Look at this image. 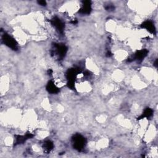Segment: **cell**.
I'll return each mask as SVG.
<instances>
[{
    "label": "cell",
    "instance_id": "obj_12",
    "mask_svg": "<svg viewBox=\"0 0 158 158\" xmlns=\"http://www.w3.org/2000/svg\"><path fill=\"white\" fill-rule=\"evenodd\" d=\"M43 148H44L46 153H48L53 149L54 145L52 141H51L50 140H47L44 143V145H43Z\"/></svg>",
    "mask_w": 158,
    "mask_h": 158
},
{
    "label": "cell",
    "instance_id": "obj_9",
    "mask_svg": "<svg viewBox=\"0 0 158 158\" xmlns=\"http://www.w3.org/2000/svg\"><path fill=\"white\" fill-rule=\"evenodd\" d=\"M141 27L143 28H145L150 33L155 35L156 34V28L154 25V24L153 22L150 21H147L143 22L141 25Z\"/></svg>",
    "mask_w": 158,
    "mask_h": 158
},
{
    "label": "cell",
    "instance_id": "obj_8",
    "mask_svg": "<svg viewBox=\"0 0 158 158\" xmlns=\"http://www.w3.org/2000/svg\"><path fill=\"white\" fill-rule=\"evenodd\" d=\"M82 7L79 11V12L82 14H89L92 11V3L90 1H83Z\"/></svg>",
    "mask_w": 158,
    "mask_h": 158
},
{
    "label": "cell",
    "instance_id": "obj_19",
    "mask_svg": "<svg viewBox=\"0 0 158 158\" xmlns=\"http://www.w3.org/2000/svg\"><path fill=\"white\" fill-rule=\"evenodd\" d=\"M71 23H72V24H76L77 23V21L76 20H74V21H72Z\"/></svg>",
    "mask_w": 158,
    "mask_h": 158
},
{
    "label": "cell",
    "instance_id": "obj_14",
    "mask_svg": "<svg viewBox=\"0 0 158 158\" xmlns=\"http://www.w3.org/2000/svg\"><path fill=\"white\" fill-rule=\"evenodd\" d=\"M105 9L107 11H110V10H114V6L112 5H108L105 6Z\"/></svg>",
    "mask_w": 158,
    "mask_h": 158
},
{
    "label": "cell",
    "instance_id": "obj_17",
    "mask_svg": "<svg viewBox=\"0 0 158 158\" xmlns=\"http://www.w3.org/2000/svg\"><path fill=\"white\" fill-rule=\"evenodd\" d=\"M52 73H53V70H51V69H49L48 70V75H51L52 74Z\"/></svg>",
    "mask_w": 158,
    "mask_h": 158
},
{
    "label": "cell",
    "instance_id": "obj_10",
    "mask_svg": "<svg viewBox=\"0 0 158 158\" xmlns=\"http://www.w3.org/2000/svg\"><path fill=\"white\" fill-rule=\"evenodd\" d=\"M47 90L50 93H57L60 92V89L57 88L53 81H50L47 85Z\"/></svg>",
    "mask_w": 158,
    "mask_h": 158
},
{
    "label": "cell",
    "instance_id": "obj_11",
    "mask_svg": "<svg viewBox=\"0 0 158 158\" xmlns=\"http://www.w3.org/2000/svg\"><path fill=\"white\" fill-rule=\"evenodd\" d=\"M153 111L148 108L147 109H145V110L144 111V112H143V114L141 115V116L138 118V120H141V119H144V118H150L152 116H153Z\"/></svg>",
    "mask_w": 158,
    "mask_h": 158
},
{
    "label": "cell",
    "instance_id": "obj_13",
    "mask_svg": "<svg viewBox=\"0 0 158 158\" xmlns=\"http://www.w3.org/2000/svg\"><path fill=\"white\" fill-rule=\"evenodd\" d=\"M68 87L70 88V89H74L75 86H74V82H68L67 83Z\"/></svg>",
    "mask_w": 158,
    "mask_h": 158
},
{
    "label": "cell",
    "instance_id": "obj_2",
    "mask_svg": "<svg viewBox=\"0 0 158 158\" xmlns=\"http://www.w3.org/2000/svg\"><path fill=\"white\" fill-rule=\"evenodd\" d=\"M2 40L7 47L12 50L14 51H17L18 50V44L17 41L9 35L5 33L2 37Z\"/></svg>",
    "mask_w": 158,
    "mask_h": 158
},
{
    "label": "cell",
    "instance_id": "obj_16",
    "mask_svg": "<svg viewBox=\"0 0 158 158\" xmlns=\"http://www.w3.org/2000/svg\"><path fill=\"white\" fill-rule=\"evenodd\" d=\"M112 55V53H111V51H108L107 53H106V56H107V57H111Z\"/></svg>",
    "mask_w": 158,
    "mask_h": 158
},
{
    "label": "cell",
    "instance_id": "obj_18",
    "mask_svg": "<svg viewBox=\"0 0 158 158\" xmlns=\"http://www.w3.org/2000/svg\"><path fill=\"white\" fill-rule=\"evenodd\" d=\"M154 66H155L156 67H157V60H156V61L154 62Z\"/></svg>",
    "mask_w": 158,
    "mask_h": 158
},
{
    "label": "cell",
    "instance_id": "obj_7",
    "mask_svg": "<svg viewBox=\"0 0 158 158\" xmlns=\"http://www.w3.org/2000/svg\"><path fill=\"white\" fill-rule=\"evenodd\" d=\"M34 137V135L31 133H28L25 135H16L15 141H14V145H18L22 144L27 140L32 138Z\"/></svg>",
    "mask_w": 158,
    "mask_h": 158
},
{
    "label": "cell",
    "instance_id": "obj_15",
    "mask_svg": "<svg viewBox=\"0 0 158 158\" xmlns=\"http://www.w3.org/2000/svg\"><path fill=\"white\" fill-rule=\"evenodd\" d=\"M38 3L43 6H45L47 5V2L45 1H38Z\"/></svg>",
    "mask_w": 158,
    "mask_h": 158
},
{
    "label": "cell",
    "instance_id": "obj_3",
    "mask_svg": "<svg viewBox=\"0 0 158 158\" xmlns=\"http://www.w3.org/2000/svg\"><path fill=\"white\" fill-rule=\"evenodd\" d=\"M54 50H52L51 54H56V55L59 56L60 59L62 60L67 53V47L63 44H56L54 45Z\"/></svg>",
    "mask_w": 158,
    "mask_h": 158
},
{
    "label": "cell",
    "instance_id": "obj_6",
    "mask_svg": "<svg viewBox=\"0 0 158 158\" xmlns=\"http://www.w3.org/2000/svg\"><path fill=\"white\" fill-rule=\"evenodd\" d=\"M80 72L81 69L79 67L69 69L66 73V77L68 80V82H74L77 75L79 74Z\"/></svg>",
    "mask_w": 158,
    "mask_h": 158
},
{
    "label": "cell",
    "instance_id": "obj_4",
    "mask_svg": "<svg viewBox=\"0 0 158 158\" xmlns=\"http://www.w3.org/2000/svg\"><path fill=\"white\" fill-rule=\"evenodd\" d=\"M148 53V51L146 49L137 51L135 53V54H134L132 58L128 59V62H132V61H135V60L141 62L147 56Z\"/></svg>",
    "mask_w": 158,
    "mask_h": 158
},
{
    "label": "cell",
    "instance_id": "obj_1",
    "mask_svg": "<svg viewBox=\"0 0 158 158\" xmlns=\"http://www.w3.org/2000/svg\"><path fill=\"white\" fill-rule=\"evenodd\" d=\"M72 141H73L74 148L79 151H81L85 148L86 143H87L85 138L80 134L75 135L73 137Z\"/></svg>",
    "mask_w": 158,
    "mask_h": 158
},
{
    "label": "cell",
    "instance_id": "obj_5",
    "mask_svg": "<svg viewBox=\"0 0 158 158\" xmlns=\"http://www.w3.org/2000/svg\"><path fill=\"white\" fill-rule=\"evenodd\" d=\"M51 23L56 28V30L59 32V33L61 34H63L64 29V24L60 19L57 17H54L51 20Z\"/></svg>",
    "mask_w": 158,
    "mask_h": 158
}]
</instances>
